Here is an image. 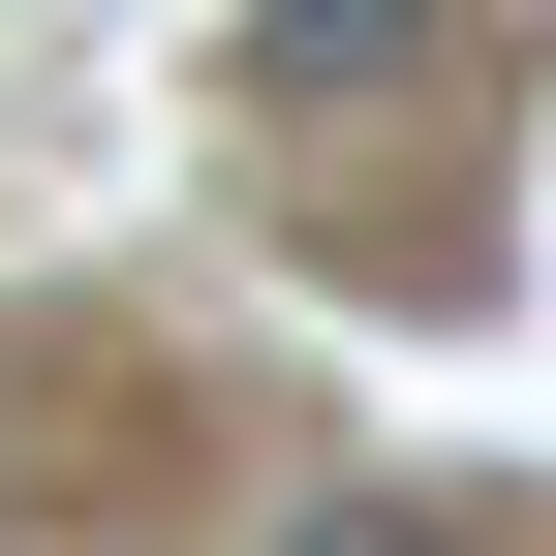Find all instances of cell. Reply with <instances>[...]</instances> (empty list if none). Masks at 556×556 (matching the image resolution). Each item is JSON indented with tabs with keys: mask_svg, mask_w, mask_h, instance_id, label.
I'll return each instance as SVG.
<instances>
[{
	"mask_svg": "<svg viewBox=\"0 0 556 556\" xmlns=\"http://www.w3.org/2000/svg\"><path fill=\"white\" fill-rule=\"evenodd\" d=\"M248 62H278V93H402V62H433V0H248Z\"/></svg>",
	"mask_w": 556,
	"mask_h": 556,
	"instance_id": "6da1fadb",
	"label": "cell"
},
{
	"mask_svg": "<svg viewBox=\"0 0 556 556\" xmlns=\"http://www.w3.org/2000/svg\"><path fill=\"white\" fill-rule=\"evenodd\" d=\"M278 556H464V526L433 495H340V526H278Z\"/></svg>",
	"mask_w": 556,
	"mask_h": 556,
	"instance_id": "7a4b0ae2",
	"label": "cell"
}]
</instances>
